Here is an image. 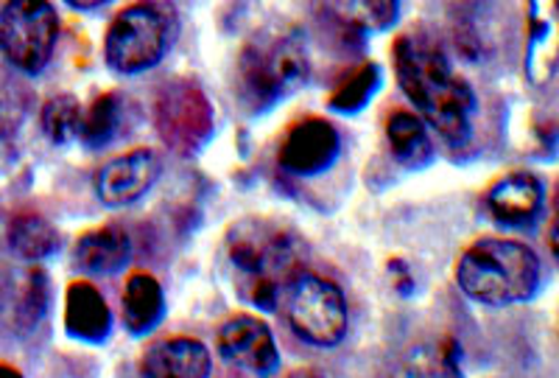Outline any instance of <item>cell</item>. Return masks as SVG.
<instances>
[{
  "label": "cell",
  "instance_id": "obj_15",
  "mask_svg": "<svg viewBox=\"0 0 559 378\" xmlns=\"http://www.w3.org/2000/svg\"><path fill=\"white\" fill-rule=\"evenodd\" d=\"M496 12L498 9L489 7V0H467L453 12V39L471 62H487L498 54L503 34Z\"/></svg>",
  "mask_w": 559,
  "mask_h": 378
},
{
  "label": "cell",
  "instance_id": "obj_4",
  "mask_svg": "<svg viewBox=\"0 0 559 378\" xmlns=\"http://www.w3.org/2000/svg\"><path fill=\"white\" fill-rule=\"evenodd\" d=\"M311 76L302 32H263L238 57V98L252 116L286 102Z\"/></svg>",
  "mask_w": 559,
  "mask_h": 378
},
{
  "label": "cell",
  "instance_id": "obj_11",
  "mask_svg": "<svg viewBox=\"0 0 559 378\" xmlns=\"http://www.w3.org/2000/svg\"><path fill=\"white\" fill-rule=\"evenodd\" d=\"M159 174H163V161L157 154L152 149H134L104 163L93 177V188L107 208H127L157 186Z\"/></svg>",
  "mask_w": 559,
  "mask_h": 378
},
{
  "label": "cell",
  "instance_id": "obj_30",
  "mask_svg": "<svg viewBox=\"0 0 559 378\" xmlns=\"http://www.w3.org/2000/svg\"><path fill=\"white\" fill-rule=\"evenodd\" d=\"M288 378H336V376L328 370H319V367H299V370H294Z\"/></svg>",
  "mask_w": 559,
  "mask_h": 378
},
{
  "label": "cell",
  "instance_id": "obj_22",
  "mask_svg": "<svg viewBox=\"0 0 559 378\" xmlns=\"http://www.w3.org/2000/svg\"><path fill=\"white\" fill-rule=\"evenodd\" d=\"M59 231L39 213H20L9 225V247L23 261H45L59 250Z\"/></svg>",
  "mask_w": 559,
  "mask_h": 378
},
{
  "label": "cell",
  "instance_id": "obj_16",
  "mask_svg": "<svg viewBox=\"0 0 559 378\" xmlns=\"http://www.w3.org/2000/svg\"><path fill=\"white\" fill-rule=\"evenodd\" d=\"M557 0H528L526 73L534 84L554 79L559 54Z\"/></svg>",
  "mask_w": 559,
  "mask_h": 378
},
{
  "label": "cell",
  "instance_id": "obj_7",
  "mask_svg": "<svg viewBox=\"0 0 559 378\" xmlns=\"http://www.w3.org/2000/svg\"><path fill=\"white\" fill-rule=\"evenodd\" d=\"M59 39V14L48 0H7L0 9V54L12 68L37 76L48 68Z\"/></svg>",
  "mask_w": 559,
  "mask_h": 378
},
{
  "label": "cell",
  "instance_id": "obj_24",
  "mask_svg": "<svg viewBox=\"0 0 559 378\" xmlns=\"http://www.w3.org/2000/svg\"><path fill=\"white\" fill-rule=\"evenodd\" d=\"M82 104L73 96H53L43 107V132L53 146H68L79 141V127H82Z\"/></svg>",
  "mask_w": 559,
  "mask_h": 378
},
{
  "label": "cell",
  "instance_id": "obj_17",
  "mask_svg": "<svg viewBox=\"0 0 559 378\" xmlns=\"http://www.w3.org/2000/svg\"><path fill=\"white\" fill-rule=\"evenodd\" d=\"M73 258L79 270L87 275H118L132 261V238L115 225L98 227L79 238Z\"/></svg>",
  "mask_w": 559,
  "mask_h": 378
},
{
  "label": "cell",
  "instance_id": "obj_26",
  "mask_svg": "<svg viewBox=\"0 0 559 378\" xmlns=\"http://www.w3.org/2000/svg\"><path fill=\"white\" fill-rule=\"evenodd\" d=\"M28 113V93L9 73L0 71V141H9L20 132Z\"/></svg>",
  "mask_w": 559,
  "mask_h": 378
},
{
  "label": "cell",
  "instance_id": "obj_27",
  "mask_svg": "<svg viewBox=\"0 0 559 378\" xmlns=\"http://www.w3.org/2000/svg\"><path fill=\"white\" fill-rule=\"evenodd\" d=\"M403 0H356V20L367 32H389L401 20Z\"/></svg>",
  "mask_w": 559,
  "mask_h": 378
},
{
  "label": "cell",
  "instance_id": "obj_13",
  "mask_svg": "<svg viewBox=\"0 0 559 378\" xmlns=\"http://www.w3.org/2000/svg\"><path fill=\"white\" fill-rule=\"evenodd\" d=\"M213 362L204 342L174 336L148 347L140 356L138 378H210Z\"/></svg>",
  "mask_w": 559,
  "mask_h": 378
},
{
  "label": "cell",
  "instance_id": "obj_10",
  "mask_svg": "<svg viewBox=\"0 0 559 378\" xmlns=\"http://www.w3.org/2000/svg\"><path fill=\"white\" fill-rule=\"evenodd\" d=\"M218 353L233 367L269 378L280 370V351L272 328L252 315L229 317L218 328Z\"/></svg>",
  "mask_w": 559,
  "mask_h": 378
},
{
  "label": "cell",
  "instance_id": "obj_20",
  "mask_svg": "<svg viewBox=\"0 0 559 378\" xmlns=\"http://www.w3.org/2000/svg\"><path fill=\"white\" fill-rule=\"evenodd\" d=\"M123 326L132 336H146L166 317V295L154 275L138 272L123 286Z\"/></svg>",
  "mask_w": 559,
  "mask_h": 378
},
{
  "label": "cell",
  "instance_id": "obj_18",
  "mask_svg": "<svg viewBox=\"0 0 559 378\" xmlns=\"http://www.w3.org/2000/svg\"><path fill=\"white\" fill-rule=\"evenodd\" d=\"M389 378H464L462 351L456 340L414 345L394 362Z\"/></svg>",
  "mask_w": 559,
  "mask_h": 378
},
{
  "label": "cell",
  "instance_id": "obj_31",
  "mask_svg": "<svg viewBox=\"0 0 559 378\" xmlns=\"http://www.w3.org/2000/svg\"><path fill=\"white\" fill-rule=\"evenodd\" d=\"M0 378H23V376H20V373L14 370V367H9V365H0Z\"/></svg>",
  "mask_w": 559,
  "mask_h": 378
},
{
  "label": "cell",
  "instance_id": "obj_5",
  "mask_svg": "<svg viewBox=\"0 0 559 378\" xmlns=\"http://www.w3.org/2000/svg\"><path fill=\"white\" fill-rule=\"evenodd\" d=\"M177 34L171 9L159 0H138L109 23L104 57L118 76H138L163 62Z\"/></svg>",
  "mask_w": 559,
  "mask_h": 378
},
{
  "label": "cell",
  "instance_id": "obj_1",
  "mask_svg": "<svg viewBox=\"0 0 559 378\" xmlns=\"http://www.w3.org/2000/svg\"><path fill=\"white\" fill-rule=\"evenodd\" d=\"M394 73L417 118L437 132L453 152L471 146L476 132V93L456 71L445 51L423 34H403L394 43Z\"/></svg>",
  "mask_w": 559,
  "mask_h": 378
},
{
  "label": "cell",
  "instance_id": "obj_2",
  "mask_svg": "<svg viewBox=\"0 0 559 378\" xmlns=\"http://www.w3.org/2000/svg\"><path fill=\"white\" fill-rule=\"evenodd\" d=\"M224 258L238 295L272 311L288 283L306 270V241L283 222L247 216L224 236Z\"/></svg>",
  "mask_w": 559,
  "mask_h": 378
},
{
  "label": "cell",
  "instance_id": "obj_23",
  "mask_svg": "<svg viewBox=\"0 0 559 378\" xmlns=\"http://www.w3.org/2000/svg\"><path fill=\"white\" fill-rule=\"evenodd\" d=\"M381 82L383 73L376 62L361 64L356 73H349V76L338 84L336 91L331 93L328 107H331L333 113H338V116H358V113L376 98V93L381 91Z\"/></svg>",
  "mask_w": 559,
  "mask_h": 378
},
{
  "label": "cell",
  "instance_id": "obj_14",
  "mask_svg": "<svg viewBox=\"0 0 559 378\" xmlns=\"http://www.w3.org/2000/svg\"><path fill=\"white\" fill-rule=\"evenodd\" d=\"M64 331L87 345H102L109 340L112 311L93 283L73 281L64 292Z\"/></svg>",
  "mask_w": 559,
  "mask_h": 378
},
{
  "label": "cell",
  "instance_id": "obj_28",
  "mask_svg": "<svg viewBox=\"0 0 559 378\" xmlns=\"http://www.w3.org/2000/svg\"><path fill=\"white\" fill-rule=\"evenodd\" d=\"M389 272H392V275L397 277V281H394L397 292H401L403 297L412 295V292H414V277H412V272H408V267L401 261V258H392V261H389Z\"/></svg>",
  "mask_w": 559,
  "mask_h": 378
},
{
  "label": "cell",
  "instance_id": "obj_3",
  "mask_svg": "<svg viewBox=\"0 0 559 378\" xmlns=\"http://www.w3.org/2000/svg\"><path fill=\"white\" fill-rule=\"evenodd\" d=\"M540 258L512 238H481L456 263L459 288L489 308L528 303L540 288Z\"/></svg>",
  "mask_w": 559,
  "mask_h": 378
},
{
  "label": "cell",
  "instance_id": "obj_6",
  "mask_svg": "<svg viewBox=\"0 0 559 378\" xmlns=\"http://www.w3.org/2000/svg\"><path fill=\"white\" fill-rule=\"evenodd\" d=\"M280 300L299 340L313 347H336L347 336L349 311L344 292L333 281L313 272H299Z\"/></svg>",
  "mask_w": 559,
  "mask_h": 378
},
{
  "label": "cell",
  "instance_id": "obj_9",
  "mask_svg": "<svg viewBox=\"0 0 559 378\" xmlns=\"http://www.w3.org/2000/svg\"><path fill=\"white\" fill-rule=\"evenodd\" d=\"M342 154V135L324 118H302L288 129L286 141L280 146V168L294 177H319L331 172Z\"/></svg>",
  "mask_w": 559,
  "mask_h": 378
},
{
  "label": "cell",
  "instance_id": "obj_8",
  "mask_svg": "<svg viewBox=\"0 0 559 378\" xmlns=\"http://www.w3.org/2000/svg\"><path fill=\"white\" fill-rule=\"evenodd\" d=\"M154 123L168 149L182 157L202 152L216 129V113L193 82H171L159 91Z\"/></svg>",
  "mask_w": 559,
  "mask_h": 378
},
{
  "label": "cell",
  "instance_id": "obj_19",
  "mask_svg": "<svg viewBox=\"0 0 559 378\" xmlns=\"http://www.w3.org/2000/svg\"><path fill=\"white\" fill-rule=\"evenodd\" d=\"M386 141L394 161L412 168V172L428 168L437 161V146L428 135V127L406 109L392 113V118L386 121Z\"/></svg>",
  "mask_w": 559,
  "mask_h": 378
},
{
  "label": "cell",
  "instance_id": "obj_21",
  "mask_svg": "<svg viewBox=\"0 0 559 378\" xmlns=\"http://www.w3.org/2000/svg\"><path fill=\"white\" fill-rule=\"evenodd\" d=\"M129 98L121 93H104L82 113L79 141L87 149H104L127 132Z\"/></svg>",
  "mask_w": 559,
  "mask_h": 378
},
{
  "label": "cell",
  "instance_id": "obj_29",
  "mask_svg": "<svg viewBox=\"0 0 559 378\" xmlns=\"http://www.w3.org/2000/svg\"><path fill=\"white\" fill-rule=\"evenodd\" d=\"M64 3L73 9H82V12H93V9L107 7V3H112V0H64Z\"/></svg>",
  "mask_w": 559,
  "mask_h": 378
},
{
  "label": "cell",
  "instance_id": "obj_25",
  "mask_svg": "<svg viewBox=\"0 0 559 378\" xmlns=\"http://www.w3.org/2000/svg\"><path fill=\"white\" fill-rule=\"evenodd\" d=\"M48 300H51L48 275L43 270H28L26 277H23L17 306H14V322H17L20 331H32L43 322L45 311H48Z\"/></svg>",
  "mask_w": 559,
  "mask_h": 378
},
{
  "label": "cell",
  "instance_id": "obj_12",
  "mask_svg": "<svg viewBox=\"0 0 559 378\" xmlns=\"http://www.w3.org/2000/svg\"><path fill=\"white\" fill-rule=\"evenodd\" d=\"M489 216L509 231H528L540 218L546 205V191L543 182L528 172H512L484 197Z\"/></svg>",
  "mask_w": 559,
  "mask_h": 378
}]
</instances>
